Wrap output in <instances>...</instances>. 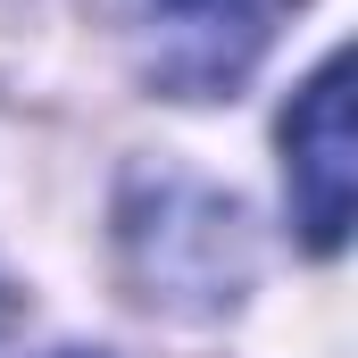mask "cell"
Returning a JSON list of instances; mask_svg holds the SVG:
<instances>
[{"label":"cell","instance_id":"3","mask_svg":"<svg viewBox=\"0 0 358 358\" xmlns=\"http://www.w3.org/2000/svg\"><path fill=\"white\" fill-rule=\"evenodd\" d=\"M283 176H292V217L308 250H342L358 200V159H350V59L334 50L283 117Z\"/></svg>","mask_w":358,"mask_h":358},{"label":"cell","instance_id":"4","mask_svg":"<svg viewBox=\"0 0 358 358\" xmlns=\"http://www.w3.org/2000/svg\"><path fill=\"white\" fill-rule=\"evenodd\" d=\"M17 334V292H0V342Z\"/></svg>","mask_w":358,"mask_h":358},{"label":"cell","instance_id":"2","mask_svg":"<svg viewBox=\"0 0 358 358\" xmlns=\"http://www.w3.org/2000/svg\"><path fill=\"white\" fill-rule=\"evenodd\" d=\"M292 0H125L134 59L167 100H225L259 59Z\"/></svg>","mask_w":358,"mask_h":358},{"label":"cell","instance_id":"1","mask_svg":"<svg viewBox=\"0 0 358 358\" xmlns=\"http://www.w3.org/2000/svg\"><path fill=\"white\" fill-rule=\"evenodd\" d=\"M117 242H125V267L142 283L150 308H176V317H208L225 308L242 283H250V225L225 192L192 176H134L125 208H117Z\"/></svg>","mask_w":358,"mask_h":358}]
</instances>
